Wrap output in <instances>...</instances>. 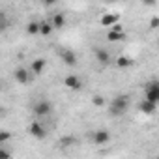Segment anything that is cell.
<instances>
[{"instance_id":"cell-1","label":"cell","mask_w":159,"mask_h":159,"mask_svg":"<svg viewBox=\"0 0 159 159\" xmlns=\"http://www.w3.org/2000/svg\"><path fill=\"white\" fill-rule=\"evenodd\" d=\"M129 107V98L127 96H116L111 103H109V112L112 116H122Z\"/></svg>"},{"instance_id":"cell-2","label":"cell","mask_w":159,"mask_h":159,"mask_svg":"<svg viewBox=\"0 0 159 159\" xmlns=\"http://www.w3.org/2000/svg\"><path fill=\"white\" fill-rule=\"evenodd\" d=\"M144 94H146V98L144 99H148V101H152V103H159V81H152V83H148L146 86H144Z\"/></svg>"},{"instance_id":"cell-3","label":"cell","mask_w":159,"mask_h":159,"mask_svg":"<svg viewBox=\"0 0 159 159\" xmlns=\"http://www.w3.org/2000/svg\"><path fill=\"white\" fill-rule=\"evenodd\" d=\"M58 56L66 66H77V54L71 49H58Z\"/></svg>"},{"instance_id":"cell-4","label":"cell","mask_w":159,"mask_h":159,"mask_svg":"<svg viewBox=\"0 0 159 159\" xmlns=\"http://www.w3.org/2000/svg\"><path fill=\"white\" fill-rule=\"evenodd\" d=\"M28 133H30L34 139H38V140H41V139L47 137V129H45L39 122H32V124L28 125Z\"/></svg>"},{"instance_id":"cell-5","label":"cell","mask_w":159,"mask_h":159,"mask_svg":"<svg viewBox=\"0 0 159 159\" xmlns=\"http://www.w3.org/2000/svg\"><path fill=\"white\" fill-rule=\"evenodd\" d=\"M64 86L66 88H69V90H75V92H79L83 88V81L79 79L77 75H67L66 79H64Z\"/></svg>"},{"instance_id":"cell-6","label":"cell","mask_w":159,"mask_h":159,"mask_svg":"<svg viewBox=\"0 0 159 159\" xmlns=\"http://www.w3.org/2000/svg\"><path fill=\"white\" fill-rule=\"evenodd\" d=\"M51 111H52V105H51V101H38L36 105H34V112L38 114V116H49L51 114Z\"/></svg>"},{"instance_id":"cell-7","label":"cell","mask_w":159,"mask_h":159,"mask_svg":"<svg viewBox=\"0 0 159 159\" xmlns=\"http://www.w3.org/2000/svg\"><path fill=\"white\" fill-rule=\"evenodd\" d=\"M92 140H94L96 144H99V146H103V144H107V142L111 140V133H109L107 129H99V131H96V133H92Z\"/></svg>"},{"instance_id":"cell-8","label":"cell","mask_w":159,"mask_h":159,"mask_svg":"<svg viewBox=\"0 0 159 159\" xmlns=\"http://www.w3.org/2000/svg\"><path fill=\"white\" fill-rule=\"evenodd\" d=\"M118 15L116 13H109V15H103L101 19H99V23H101V26H105V28H112V26H116L118 25Z\"/></svg>"},{"instance_id":"cell-9","label":"cell","mask_w":159,"mask_h":159,"mask_svg":"<svg viewBox=\"0 0 159 159\" xmlns=\"http://www.w3.org/2000/svg\"><path fill=\"white\" fill-rule=\"evenodd\" d=\"M96 60L101 66H107V64H111V52L105 51V49H101V47H98L96 49Z\"/></svg>"},{"instance_id":"cell-10","label":"cell","mask_w":159,"mask_h":159,"mask_svg":"<svg viewBox=\"0 0 159 159\" xmlns=\"http://www.w3.org/2000/svg\"><path fill=\"white\" fill-rule=\"evenodd\" d=\"M15 81H17V83H21V84H26V83L30 81V71H28V69H25V67L15 69Z\"/></svg>"},{"instance_id":"cell-11","label":"cell","mask_w":159,"mask_h":159,"mask_svg":"<svg viewBox=\"0 0 159 159\" xmlns=\"http://www.w3.org/2000/svg\"><path fill=\"white\" fill-rule=\"evenodd\" d=\"M124 38H125V32H124V30H114V28H111V30L107 32V41H111V43L122 41Z\"/></svg>"},{"instance_id":"cell-12","label":"cell","mask_w":159,"mask_h":159,"mask_svg":"<svg viewBox=\"0 0 159 159\" xmlns=\"http://www.w3.org/2000/svg\"><path fill=\"white\" fill-rule=\"evenodd\" d=\"M45 66H47V62H45V58H36L32 64H30V71L34 73V75H39L43 69H45Z\"/></svg>"},{"instance_id":"cell-13","label":"cell","mask_w":159,"mask_h":159,"mask_svg":"<svg viewBox=\"0 0 159 159\" xmlns=\"http://www.w3.org/2000/svg\"><path fill=\"white\" fill-rule=\"evenodd\" d=\"M139 109H140L144 114H153V112H155V109H157V105H155V103H152V101H148V99H142V101L139 103Z\"/></svg>"},{"instance_id":"cell-14","label":"cell","mask_w":159,"mask_h":159,"mask_svg":"<svg viewBox=\"0 0 159 159\" xmlns=\"http://www.w3.org/2000/svg\"><path fill=\"white\" fill-rule=\"evenodd\" d=\"M52 26H54V30H60V28H64L66 26V15L64 13H56V15H52Z\"/></svg>"},{"instance_id":"cell-15","label":"cell","mask_w":159,"mask_h":159,"mask_svg":"<svg viewBox=\"0 0 159 159\" xmlns=\"http://www.w3.org/2000/svg\"><path fill=\"white\" fill-rule=\"evenodd\" d=\"M26 32H28L30 36H36V34H39V32H41V23L30 21V23L26 25Z\"/></svg>"},{"instance_id":"cell-16","label":"cell","mask_w":159,"mask_h":159,"mask_svg":"<svg viewBox=\"0 0 159 159\" xmlns=\"http://www.w3.org/2000/svg\"><path fill=\"white\" fill-rule=\"evenodd\" d=\"M52 30H54L52 23L43 21V23H41V32H39V34H43V36H51V34H52Z\"/></svg>"},{"instance_id":"cell-17","label":"cell","mask_w":159,"mask_h":159,"mask_svg":"<svg viewBox=\"0 0 159 159\" xmlns=\"http://www.w3.org/2000/svg\"><path fill=\"white\" fill-rule=\"evenodd\" d=\"M116 66H118V67H129V66H133V60H131L129 56H118Z\"/></svg>"},{"instance_id":"cell-18","label":"cell","mask_w":159,"mask_h":159,"mask_svg":"<svg viewBox=\"0 0 159 159\" xmlns=\"http://www.w3.org/2000/svg\"><path fill=\"white\" fill-rule=\"evenodd\" d=\"M92 105L98 107V109L105 107V98H101V96H94V98H92Z\"/></svg>"},{"instance_id":"cell-19","label":"cell","mask_w":159,"mask_h":159,"mask_svg":"<svg viewBox=\"0 0 159 159\" xmlns=\"http://www.w3.org/2000/svg\"><path fill=\"white\" fill-rule=\"evenodd\" d=\"M159 28V17H152L150 19V30H155Z\"/></svg>"},{"instance_id":"cell-20","label":"cell","mask_w":159,"mask_h":159,"mask_svg":"<svg viewBox=\"0 0 159 159\" xmlns=\"http://www.w3.org/2000/svg\"><path fill=\"white\" fill-rule=\"evenodd\" d=\"M73 142H75V139H73V137H64V139L60 140V144H62V146H67V144H73Z\"/></svg>"},{"instance_id":"cell-21","label":"cell","mask_w":159,"mask_h":159,"mask_svg":"<svg viewBox=\"0 0 159 159\" xmlns=\"http://www.w3.org/2000/svg\"><path fill=\"white\" fill-rule=\"evenodd\" d=\"M10 131H2V133H0V142H6V140H10Z\"/></svg>"},{"instance_id":"cell-22","label":"cell","mask_w":159,"mask_h":159,"mask_svg":"<svg viewBox=\"0 0 159 159\" xmlns=\"http://www.w3.org/2000/svg\"><path fill=\"white\" fill-rule=\"evenodd\" d=\"M0 159H10V152L8 150H0Z\"/></svg>"},{"instance_id":"cell-23","label":"cell","mask_w":159,"mask_h":159,"mask_svg":"<svg viewBox=\"0 0 159 159\" xmlns=\"http://www.w3.org/2000/svg\"><path fill=\"white\" fill-rule=\"evenodd\" d=\"M155 159H159V157H155Z\"/></svg>"}]
</instances>
